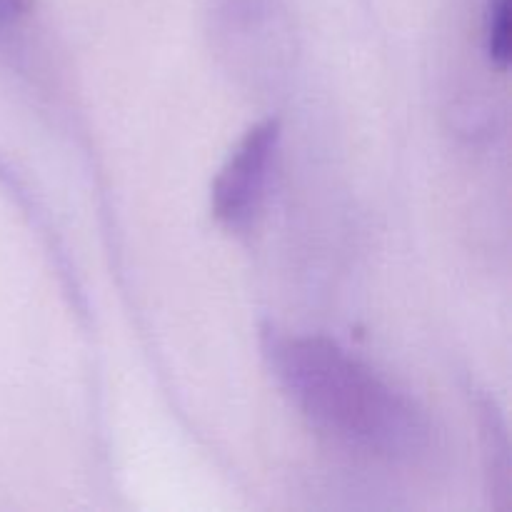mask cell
I'll return each mask as SVG.
<instances>
[{
	"mask_svg": "<svg viewBox=\"0 0 512 512\" xmlns=\"http://www.w3.org/2000/svg\"><path fill=\"white\" fill-rule=\"evenodd\" d=\"M268 355L295 408L335 443L390 463L430 448L423 410L333 340L288 335L275 338Z\"/></svg>",
	"mask_w": 512,
	"mask_h": 512,
	"instance_id": "1",
	"label": "cell"
},
{
	"mask_svg": "<svg viewBox=\"0 0 512 512\" xmlns=\"http://www.w3.org/2000/svg\"><path fill=\"white\" fill-rule=\"evenodd\" d=\"M280 140L278 120H263L245 133L213 183V215L230 230L248 228L268 185Z\"/></svg>",
	"mask_w": 512,
	"mask_h": 512,
	"instance_id": "2",
	"label": "cell"
},
{
	"mask_svg": "<svg viewBox=\"0 0 512 512\" xmlns=\"http://www.w3.org/2000/svg\"><path fill=\"white\" fill-rule=\"evenodd\" d=\"M480 428H483V450H485V470H488V490L490 498L498 508L510 505V445L505 423L493 408L490 400H480Z\"/></svg>",
	"mask_w": 512,
	"mask_h": 512,
	"instance_id": "3",
	"label": "cell"
},
{
	"mask_svg": "<svg viewBox=\"0 0 512 512\" xmlns=\"http://www.w3.org/2000/svg\"><path fill=\"white\" fill-rule=\"evenodd\" d=\"M510 0H488V13H485V43L488 55L500 70L508 68L512 50V20H510Z\"/></svg>",
	"mask_w": 512,
	"mask_h": 512,
	"instance_id": "4",
	"label": "cell"
},
{
	"mask_svg": "<svg viewBox=\"0 0 512 512\" xmlns=\"http://www.w3.org/2000/svg\"><path fill=\"white\" fill-rule=\"evenodd\" d=\"M30 0H0V25L15 23L28 10Z\"/></svg>",
	"mask_w": 512,
	"mask_h": 512,
	"instance_id": "5",
	"label": "cell"
}]
</instances>
